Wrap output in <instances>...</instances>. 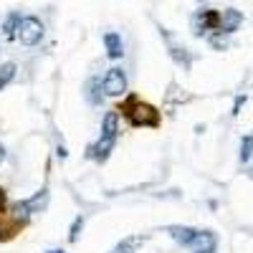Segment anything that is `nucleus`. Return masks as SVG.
I'll use <instances>...</instances> for the list:
<instances>
[{
    "mask_svg": "<svg viewBox=\"0 0 253 253\" xmlns=\"http://www.w3.org/2000/svg\"><path fill=\"white\" fill-rule=\"evenodd\" d=\"M134 243H137V241H122V243H119V246H117L112 253H134V248H132Z\"/></svg>",
    "mask_w": 253,
    "mask_h": 253,
    "instance_id": "nucleus-13",
    "label": "nucleus"
},
{
    "mask_svg": "<svg viewBox=\"0 0 253 253\" xmlns=\"http://www.w3.org/2000/svg\"><path fill=\"white\" fill-rule=\"evenodd\" d=\"M43 33H46V28H43V23H41L38 18H33V15L20 18L18 38H20V43H23V46H36V43H41Z\"/></svg>",
    "mask_w": 253,
    "mask_h": 253,
    "instance_id": "nucleus-1",
    "label": "nucleus"
},
{
    "mask_svg": "<svg viewBox=\"0 0 253 253\" xmlns=\"http://www.w3.org/2000/svg\"><path fill=\"white\" fill-rule=\"evenodd\" d=\"M56 155H58L61 160H66V157H69V152H66V147H63V144H58V150H56Z\"/></svg>",
    "mask_w": 253,
    "mask_h": 253,
    "instance_id": "nucleus-16",
    "label": "nucleus"
},
{
    "mask_svg": "<svg viewBox=\"0 0 253 253\" xmlns=\"http://www.w3.org/2000/svg\"><path fill=\"white\" fill-rule=\"evenodd\" d=\"M3 162H5V147L0 144V165H3Z\"/></svg>",
    "mask_w": 253,
    "mask_h": 253,
    "instance_id": "nucleus-18",
    "label": "nucleus"
},
{
    "mask_svg": "<svg viewBox=\"0 0 253 253\" xmlns=\"http://www.w3.org/2000/svg\"><path fill=\"white\" fill-rule=\"evenodd\" d=\"M251 157H253V134H248L241 142V162L246 165V162H251Z\"/></svg>",
    "mask_w": 253,
    "mask_h": 253,
    "instance_id": "nucleus-11",
    "label": "nucleus"
},
{
    "mask_svg": "<svg viewBox=\"0 0 253 253\" xmlns=\"http://www.w3.org/2000/svg\"><path fill=\"white\" fill-rule=\"evenodd\" d=\"M18 26H20V15H18V13H10V15L5 18V23H3L5 36H8V38H15V36H18Z\"/></svg>",
    "mask_w": 253,
    "mask_h": 253,
    "instance_id": "nucleus-10",
    "label": "nucleus"
},
{
    "mask_svg": "<svg viewBox=\"0 0 253 253\" xmlns=\"http://www.w3.org/2000/svg\"><path fill=\"white\" fill-rule=\"evenodd\" d=\"M220 31V13L218 10H198L193 15V33L203 36L205 31Z\"/></svg>",
    "mask_w": 253,
    "mask_h": 253,
    "instance_id": "nucleus-4",
    "label": "nucleus"
},
{
    "mask_svg": "<svg viewBox=\"0 0 253 253\" xmlns=\"http://www.w3.org/2000/svg\"><path fill=\"white\" fill-rule=\"evenodd\" d=\"M167 230H170V236H172L180 246H193L195 238H198V230L190 228V225H170Z\"/></svg>",
    "mask_w": 253,
    "mask_h": 253,
    "instance_id": "nucleus-6",
    "label": "nucleus"
},
{
    "mask_svg": "<svg viewBox=\"0 0 253 253\" xmlns=\"http://www.w3.org/2000/svg\"><path fill=\"white\" fill-rule=\"evenodd\" d=\"M210 46H213V48H218V51H223V48H225V38H223V31H218V36H213V38H210Z\"/></svg>",
    "mask_w": 253,
    "mask_h": 253,
    "instance_id": "nucleus-14",
    "label": "nucleus"
},
{
    "mask_svg": "<svg viewBox=\"0 0 253 253\" xmlns=\"http://www.w3.org/2000/svg\"><path fill=\"white\" fill-rule=\"evenodd\" d=\"M15 71H18L15 63H3V66H0V91H3L8 84L15 79Z\"/></svg>",
    "mask_w": 253,
    "mask_h": 253,
    "instance_id": "nucleus-9",
    "label": "nucleus"
},
{
    "mask_svg": "<svg viewBox=\"0 0 253 253\" xmlns=\"http://www.w3.org/2000/svg\"><path fill=\"white\" fill-rule=\"evenodd\" d=\"M101 86H104V94H107V96H122L126 91V74H124V69L112 66L107 71V76H104Z\"/></svg>",
    "mask_w": 253,
    "mask_h": 253,
    "instance_id": "nucleus-3",
    "label": "nucleus"
},
{
    "mask_svg": "<svg viewBox=\"0 0 253 253\" xmlns=\"http://www.w3.org/2000/svg\"><path fill=\"white\" fill-rule=\"evenodd\" d=\"M104 48H107V56L109 58H122V53H124L122 36L114 33V31H107V33H104Z\"/></svg>",
    "mask_w": 253,
    "mask_h": 253,
    "instance_id": "nucleus-7",
    "label": "nucleus"
},
{
    "mask_svg": "<svg viewBox=\"0 0 253 253\" xmlns=\"http://www.w3.org/2000/svg\"><path fill=\"white\" fill-rule=\"evenodd\" d=\"M3 205H5V190L0 187V210H3Z\"/></svg>",
    "mask_w": 253,
    "mask_h": 253,
    "instance_id": "nucleus-17",
    "label": "nucleus"
},
{
    "mask_svg": "<svg viewBox=\"0 0 253 253\" xmlns=\"http://www.w3.org/2000/svg\"><path fill=\"white\" fill-rule=\"evenodd\" d=\"M81 228H84V218L79 215V218L74 220V225H71V233H69V241H71V243H76V241H79V233H81Z\"/></svg>",
    "mask_w": 253,
    "mask_h": 253,
    "instance_id": "nucleus-12",
    "label": "nucleus"
},
{
    "mask_svg": "<svg viewBox=\"0 0 253 253\" xmlns=\"http://www.w3.org/2000/svg\"><path fill=\"white\" fill-rule=\"evenodd\" d=\"M101 134L117 139V134H119V114L117 112H107V117L101 122Z\"/></svg>",
    "mask_w": 253,
    "mask_h": 253,
    "instance_id": "nucleus-8",
    "label": "nucleus"
},
{
    "mask_svg": "<svg viewBox=\"0 0 253 253\" xmlns=\"http://www.w3.org/2000/svg\"><path fill=\"white\" fill-rule=\"evenodd\" d=\"M243 104H246V96H238V99H236V107H233V114H238V112H241Z\"/></svg>",
    "mask_w": 253,
    "mask_h": 253,
    "instance_id": "nucleus-15",
    "label": "nucleus"
},
{
    "mask_svg": "<svg viewBox=\"0 0 253 253\" xmlns=\"http://www.w3.org/2000/svg\"><path fill=\"white\" fill-rule=\"evenodd\" d=\"M248 175H251V177H253V167H251V172H248Z\"/></svg>",
    "mask_w": 253,
    "mask_h": 253,
    "instance_id": "nucleus-21",
    "label": "nucleus"
},
{
    "mask_svg": "<svg viewBox=\"0 0 253 253\" xmlns=\"http://www.w3.org/2000/svg\"><path fill=\"white\" fill-rule=\"evenodd\" d=\"M129 99H132L134 112H124V114L129 117V122L134 126H157L160 124V117H157L155 107H150V104H139L137 96H129Z\"/></svg>",
    "mask_w": 253,
    "mask_h": 253,
    "instance_id": "nucleus-2",
    "label": "nucleus"
},
{
    "mask_svg": "<svg viewBox=\"0 0 253 253\" xmlns=\"http://www.w3.org/2000/svg\"><path fill=\"white\" fill-rule=\"evenodd\" d=\"M195 253H215V248H198Z\"/></svg>",
    "mask_w": 253,
    "mask_h": 253,
    "instance_id": "nucleus-19",
    "label": "nucleus"
},
{
    "mask_svg": "<svg viewBox=\"0 0 253 253\" xmlns=\"http://www.w3.org/2000/svg\"><path fill=\"white\" fill-rule=\"evenodd\" d=\"M46 253H63V251H58V248H53V251H46Z\"/></svg>",
    "mask_w": 253,
    "mask_h": 253,
    "instance_id": "nucleus-20",
    "label": "nucleus"
},
{
    "mask_svg": "<svg viewBox=\"0 0 253 253\" xmlns=\"http://www.w3.org/2000/svg\"><path fill=\"white\" fill-rule=\"evenodd\" d=\"M241 23H243V13L241 10H236V8L223 10V15H220V31L223 33H236L241 28Z\"/></svg>",
    "mask_w": 253,
    "mask_h": 253,
    "instance_id": "nucleus-5",
    "label": "nucleus"
}]
</instances>
